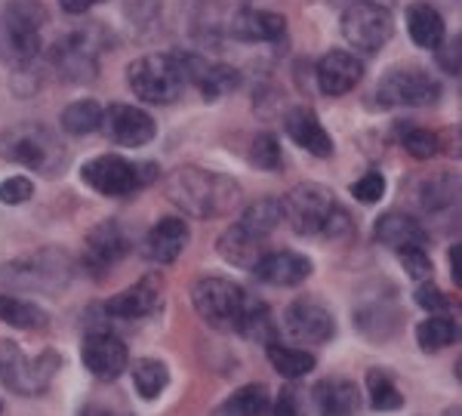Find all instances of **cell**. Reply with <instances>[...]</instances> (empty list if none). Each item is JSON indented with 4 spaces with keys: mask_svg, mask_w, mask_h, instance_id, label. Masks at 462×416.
<instances>
[{
    "mask_svg": "<svg viewBox=\"0 0 462 416\" xmlns=\"http://www.w3.org/2000/svg\"><path fill=\"white\" fill-rule=\"evenodd\" d=\"M207 62L195 53H148L130 62L126 84L148 106H170L185 87H195Z\"/></svg>",
    "mask_w": 462,
    "mask_h": 416,
    "instance_id": "cell-1",
    "label": "cell"
},
{
    "mask_svg": "<svg viewBox=\"0 0 462 416\" xmlns=\"http://www.w3.org/2000/svg\"><path fill=\"white\" fill-rule=\"evenodd\" d=\"M163 195L170 204H176L182 213L195 219H216L228 217L241 204V185L231 176L210 173L200 167H176L163 180Z\"/></svg>",
    "mask_w": 462,
    "mask_h": 416,
    "instance_id": "cell-2",
    "label": "cell"
},
{
    "mask_svg": "<svg viewBox=\"0 0 462 416\" xmlns=\"http://www.w3.org/2000/svg\"><path fill=\"white\" fill-rule=\"evenodd\" d=\"M284 219L302 237H346L352 232V219L339 207V200L324 185L305 182L287 191L281 200Z\"/></svg>",
    "mask_w": 462,
    "mask_h": 416,
    "instance_id": "cell-3",
    "label": "cell"
},
{
    "mask_svg": "<svg viewBox=\"0 0 462 416\" xmlns=\"http://www.w3.org/2000/svg\"><path fill=\"white\" fill-rule=\"evenodd\" d=\"M0 158L28 167L41 176H56L65 170V148L53 130L41 124H16L0 133Z\"/></svg>",
    "mask_w": 462,
    "mask_h": 416,
    "instance_id": "cell-4",
    "label": "cell"
},
{
    "mask_svg": "<svg viewBox=\"0 0 462 416\" xmlns=\"http://www.w3.org/2000/svg\"><path fill=\"white\" fill-rule=\"evenodd\" d=\"M108 50V34L102 25H87L78 32L59 37L50 50V62L59 71V78L69 84H87L99 74L102 53Z\"/></svg>",
    "mask_w": 462,
    "mask_h": 416,
    "instance_id": "cell-5",
    "label": "cell"
},
{
    "mask_svg": "<svg viewBox=\"0 0 462 416\" xmlns=\"http://www.w3.org/2000/svg\"><path fill=\"white\" fill-rule=\"evenodd\" d=\"M74 265L69 254L62 250H37L22 259L4 265L0 281L13 290H28V293H59L71 284Z\"/></svg>",
    "mask_w": 462,
    "mask_h": 416,
    "instance_id": "cell-6",
    "label": "cell"
},
{
    "mask_svg": "<svg viewBox=\"0 0 462 416\" xmlns=\"http://www.w3.org/2000/svg\"><path fill=\"white\" fill-rule=\"evenodd\" d=\"M59 367H62V358H59L53 348H47V352L32 358V355L22 352L19 343L0 339V383L10 392H16V395L25 398L43 395L47 385L53 383Z\"/></svg>",
    "mask_w": 462,
    "mask_h": 416,
    "instance_id": "cell-7",
    "label": "cell"
},
{
    "mask_svg": "<svg viewBox=\"0 0 462 416\" xmlns=\"http://www.w3.org/2000/svg\"><path fill=\"white\" fill-rule=\"evenodd\" d=\"M80 180L106 198H130L158 180V167L152 161L133 163L121 154H99V158L84 163Z\"/></svg>",
    "mask_w": 462,
    "mask_h": 416,
    "instance_id": "cell-8",
    "label": "cell"
},
{
    "mask_svg": "<svg viewBox=\"0 0 462 416\" xmlns=\"http://www.w3.org/2000/svg\"><path fill=\"white\" fill-rule=\"evenodd\" d=\"M47 28V10L37 0H13L0 13V50L13 62H32L41 53V34Z\"/></svg>",
    "mask_w": 462,
    "mask_h": 416,
    "instance_id": "cell-9",
    "label": "cell"
},
{
    "mask_svg": "<svg viewBox=\"0 0 462 416\" xmlns=\"http://www.w3.org/2000/svg\"><path fill=\"white\" fill-rule=\"evenodd\" d=\"M191 302H195L198 315L216 330H235L237 315H241L244 302H247V290L237 287L228 278H198L191 287Z\"/></svg>",
    "mask_w": 462,
    "mask_h": 416,
    "instance_id": "cell-10",
    "label": "cell"
},
{
    "mask_svg": "<svg viewBox=\"0 0 462 416\" xmlns=\"http://www.w3.org/2000/svg\"><path fill=\"white\" fill-rule=\"evenodd\" d=\"M394 32L392 10L370 0H352L342 13V37L361 53H376L389 43Z\"/></svg>",
    "mask_w": 462,
    "mask_h": 416,
    "instance_id": "cell-11",
    "label": "cell"
},
{
    "mask_svg": "<svg viewBox=\"0 0 462 416\" xmlns=\"http://www.w3.org/2000/svg\"><path fill=\"white\" fill-rule=\"evenodd\" d=\"M438 99L441 84L422 69H392L376 87V102L385 108H426Z\"/></svg>",
    "mask_w": 462,
    "mask_h": 416,
    "instance_id": "cell-12",
    "label": "cell"
},
{
    "mask_svg": "<svg viewBox=\"0 0 462 416\" xmlns=\"http://www.w3.org/2000/svg\"><path fill=\"white\" fill-rule=\"evenodd\" d=\"M284 330L290 339L296 343H311V346H324L333 339L337 333V321H333L330 309L324 302L302 296V300L290 302L284 311Z\"/></svg>",
    "mask_w": 462,
    "mask_h": 416,
    "instance_id": "cell-13",
    "label": "cell"
},
{
    "mask_svg": "<svg viewBox=\"0 0 462 416\" xmlns=\"http://www.w3.org/2000/svg\"><path fill=\"white\" fill-rule=\"evenodd\" d=\"M106 130V136L111 139L115 145H124V148H143L154 139V117L145 115L143 108L136 106H111L102 111V127Z\"/></svg>",
    "mask_w": 462,
    "mask_h": 416,
    "instance_id": "cell-14",
    "label": "cell"
},
{
    "mask_svg": "<svg viewBox=\"0 0 462 416\" xmlns=\"http://www.w3.org/2000/svg\"><path fill=\"white\" fill-rule=\"evenodd\" d=\"M80 358H84V367L96 380H117V376L126 370L130 364V352H126L124 339H117L115 333L96 330L87 333L84 346H80Z\"/></svg>",
    "mask_w": 462,
    "mask_h": 416,
    "instance_id": "cell-15",
    "label": "cell"
},
{
    "mask_svg": "<svg viewBox=\"0 0 462 416\" xmlns=\"http://www.w3.org/2000/svg\"><path fill=\"white\" fill-rule=\"evenodd\" d=\"M130 254V235L124 232L121 222L106 219L99 226L89 228L87 241H84V263L87 269H93L96 274L108 272L111 265H117L121 259Z\"/></svg>",
    "mask_w": 462,
    "mask_h": 416,
    "instance_id": "cell-16",
    "label": "cell"
},
{
    "mask_svg": "<svg viewBox=\"0 0 462 416\" xmlns=\"http://www.w3.org/2000/svg\"><path fill=\"white\" fill-rule=\"evenodd\" d=\"M355 324L361 327V333L374 343L392 339L394 330L401 324V309L394 302L392 284H385V293H376L370 300H364L361 306H355Z\"/></svg>",
    "mask_w": 462,
    "mask_h": 416,
    "instance_id": "cell-17",
    "label": "cell"
},
{
    "mask_svg": "<svg viewBox=\"0 0 462 416\" xmlns=\"http://www.w3.org/2000/svg\"><path fill=\"white\" fill-rule=\"evenodd\" d=\"M250 272L256 274V281H263V284L296 287V284H302V281H309L311 259L296 254V250H272V254L265 250Z\"/></svg>",
    "mask_w": 462,
    "mask_h": 416,
    "instance_id": "cell-18",
    "label": "cell"
},
{
    "mask_svg": "<svg viewBox=\"0 0 462 416\" xmlns=\"http://www.w3.org/2000/svg\"><path fill=\"white\" fill-rule=\"evenodd\" d=\"M161 306H163V284L148 274L139 284L126 287L124 293L111 296L106 302V311L111 318H121V321H139V318L154 315Z\"/></svg>",
    "mask_w": 462,
    "mask_h": 416,
    "instance_id": "cell-19",
    "label": "cell"
},
{
    "mask_svg": "<svg viewBox=\"0 0 462 416\" xmlns=\"http://www.w3.org/2000/svg\"><path fill=\"white\" fill-rule=\"evenodd\" d=\"M318 90L324 96H346L352 93L364 78V65L361 59L348 50H330L324 59L318 62Z\"/></svg>",
    "mask_w": 462,
    "mask_h": 416,
    "instance_id": "cell-20",
    "label": "cell"
},
{
    "mask_svg": "<svg viewBox=\"0 0 462 416\" xmlns=\"http://www.w3.org/2000/svg\"><path fill=\"white\" fill-rule=\"evenodd\" d=\"M185 244H189V226H185V219L167 217V219H161L158 226H152V232L145 235L143 254L148 263L170 265L179 259Z\"/></svg>",
    "mask_w": 462,
    "mask_h": 416,
    "instance_id": "cell-21",
    "label": "cell"
},
{
    "mask_svg": "<svg viewBox=\"0 0 462 416\" xmlns=\"http://www.w3.org/2000/svg\"><path fill=\"white\" fill-rule=\"evenodd\" d=\"M311 407L318 411V416H355L361 411V389L352 380H320L311 389Z\"/></svg>",
    "mask_w": 462,
    "mask_h": 416,
    "instance_id": "cell-22",
    "label": "cell"
},
{
    "mask_svg": "<svg viewBox=\"0 0 462 416\" xmlns=\"http://www.w3.org/2000/svg\"><path fill=\"white\" fill-rule=\"evenodd\" d=\"M284 130L296 145L305 148L315 158H330L333 154V139L324 130V124L318 121V115L311 108H293L284 117Z\"/></svg>",
    "mask_w": 462,
    "mask_h": 416,
    "instance_id": "cell-23",
    "label": "cell"
},
{
    "mask_svg": "<svg viewBox=\"0 0 462 416\" xmlns=\"http://www.w3.org/2000/svg\"><path fill=\"white\" fill-rule=\"evenodd\" d=\"M231 34L247 43H274L287 34V19L268 10H241L231 19Z\"/></svg>",
    "mask_w": 462,
    "mask_h": 416,
    "instance_id": "cell-24",
    "label": "cell"
},
{
    "mask_svg": "<svg viewBox=\"0 0 462 416\" xmlns=\"http://www.w3.org/2000/svg\"><path fill=\"white\" fill-rule=\"evenodd\" d=\"M374 237L392 250L426 247L429 244V235H426V228L420 226V219L407 217V213H385V217H379L376 228H374Z\"/></svg>",
    "mask_w": 462,
    "mask_h": 416,
    "instance_id": "cell-25",
    "label": "cell"
},
{
    "mask_svg": "<svg viewBox=\"0 0 462 416\" xmlns=\"http://www.w3.org/2000/svg\"><path fill=\"white\" fill-rule=\"evenodd\" d=\"M265 241L268 237H259V235H253V232H247L244 226H231V228H226L222 232V237H219V256L226 259L228 265H237V269H253V265L259 263V256L265 254Z\"/></svg>",
    "mask_w": 462,
    "mask_h": 416,
    "instance_id": "cell-26",
    "label": "cell"
},
{
    "mask_svg": "<svg viewBox=\"0 0 462 416\" xmlns=\"http://www.w3.org/2000/svg\"><path fill=\"white\" fill-rule=\"evenodd\" d=\"M407 32L416 47L435 50L438 43L444 41L447 28H444L441 13H438L431 4H410L407 6Z\"/></svg>",
    "mask_w": 462,
    "mask_h": 416,
    "instance_id": "cell-27",
    "label": "cell"
},
{
    "mask_svg": "<svg viewBox=\"0 0 462 416\" xmlns=\"http://www.w3.org/2000/svg\"><path fill=\"white\" fill-rule=\"evenodd\" d=\"M235 333H241L244 339H253V343L272 346L274 337H278V327H274V318H272V311H268L265 302L247 293V302H244L241 315H237Z\"/></svg>",
    "mask_w": 462,
    "mask_h": 416,
    "instance_id": "cell-28",
    "label": "cell"
},
{
    "mask_svg": "<svg viewBox=\"0 0 462 416\" xmlns=\"http://www.w3.org/2000/svg\"><path fill=\"white\" fill-rule=\"evenodd\" d=\"M272 407L268 389L263 383H247L244 389H237L235 395H228L210 416H265Z\"/></svg>",
    "mask_w": 462,
    "mask_h": 416,
    "instance_id": "cell-29",
    "label": "cell"
},
{
    "mask_svg": "<svg viewBox=\"0 0 462 416\" xmlns=\"http://www.w3.org/2000/svg\"><path fill=\"white\" fill-rule=\"evenodd\" d=\"M0 321L10 324V327H19V330H41V327H47L50 318L37 302L0 293Z\"/></svg>",
    "mask_w": 462,
    "mask_h": 416,
    "instance_id": "cell-30",
    "label": "cell"
},
{
    "mask_svg": "<svg viewBox=\"0 0 462 416\" xmlns=\"http://www.w3.org/2000/svg\"><path fill=\"white\" fill-rule=\"evenodd\" d=\"M284 222V210H281V200L278 198H259L253 200L247 210L241 213L237 226H244L247 232L259 235V237H268L274 228Z\"/></svg>",
    "mask_w": 462,
    "mask_h": 416,
    "instance_id": "cell-31",
    "label": "cell"
},
{
    "mask_svg": "<svg viewBox=\"0 0 462 416\" xmlns=\"http://www.w3.org/2000/svg\"><path fill=\"white\" fill-rule=\"evenodd\" d=\"M268 361L278 370L284 380H302L315 370V355L305 352V348H293V346H281L272 343L268 346Z\"/></svg>",
    "mask_w": 462,
    "mask_h": 416,
    "instance_id": "cell-32",
    "label": "cell"
},
{
    "mask_svg": "<svg viewBox=\"0 0 462 416\" xmlns=\"http://www.w3.org/2000/svg\"><path fill=\"white\" fill-rule=\"evenodd\" d=\"M459 339V324L453 318H447L444 311L441 315H431L426 318L420 327H416V343H420L422 352H441V348L453 346Z\"/></svg>",
    "mask_w": 462,
    "mask_h": 416,
    "instance_id": "cell-33",
    "label": "cell"
},
{
    "mask_svg": "<svg viewBox=\"0 0 462 416\" xmlns=\"http://www.w3.org/2000/svg\"><path fill=\"white\" fill-rule=\"evenodd\" d=\"M133 385H136L139 398L145 401L161 398L170 385V367L158 358H139L133 364Z\"/></svg>",
    "mask_w": 462,
    "mask_h": 416,
    "instance_id": "cell-34",
    "label": "cell"
},
{
    "mask_svg": "<svg viewBox=\"0 0 462 416\" xmlns=\"http://www.w3.org/2000/svg\"><path fill=\"white\" fill-rule=\"evenodd\" d=\"M367 395H370V407L379 413H394L404 407V395H401L398 383L385 370H370L367 374Z\"/></svg>",
    "mask_w": 462,
    "mask_h": 416,
    "instance_id": "cell-35",
    "label": "cell"
},
{
    "mask_svg": "<svg viewBox=\"0 0 462 416\" xmlns=\"http://www.w3.org/2000/svg\"><path fill=\"white\" fill-rule=\"evenodd\" d=\"M59 121H62V130L71 133V136H87V133H96L102 127V106L93 99L71 102Z\"/></svg>",
    "mask_w": 462,
    "mask_h": 416,
    "instance_id": "cell-36",
    "label": "cell"
},
{
    "mask_svg": "<svg viewBox=\"0 0 462 416\" xmlns=\"http://www.w3.org/2000/svg\"><path fill=\"white\" fill-rule=\"evenodd\" d=\"M237 69H228V65H210L207 62L204 74L198 78V90L204 93V99H219V96H226L228 90H235L237 87Z\"/></svg>",
    "mask_w": 462,
    "mask_h": 416,
    "instance_id": "cell-37",
    "label": "cell"
},
{
    "mask_svg": "<svg viewBox=\"0 0 462 416\" xmlns=\"http://www.w3.org/2000/svg\"><path fill=\"white\" fill-rule=\"evenodd\" d=\"M457 191H459V182L453 176H435V180L426 182L422 189V207L429 213H441V210H450L457 204Z\"/></svg>",
    "mask_w": 462,
    "mask_h": 416,
    "instance_id": "cell-38",
    "label": "cell"
},
{
    "mask_svg": "<svg viewBox=\"0 0 462 416\" xmlns=\"http://www.w3.org/2000/svg\"><path fill=\"white\" fill-rule=\"evenodd\" d=\"M250 163L256 170H265V173H278L284 167V152H281L278 139L272 133H259L250 145Z\"/></svg>",
    "mask_w": 462,
    "mask_h": 416,
    "instance_id": "cell-39",
    "label": "cell"
},
{
    "mask_svg": "<svg viewBox=\"0 0 462 416\" xmlns=\"http://www.w3.org/2000/svg\"><path fill=\"white\" fill-rule=\"evenodd\" d=\"M404 148L413 158H420V161H429L431 154H438V148H441V139H438V133H431V130H422V127H410L404 133Z\"/></svg>",
    "mask_w": 462,
    "mask_h": 416,
    "instance_id": "cell-40",
    "label": "cell"
},
{
    "mask_svg": "<svg viewBox=\"0 0 462 416\" xmlns=\"http://www.w3.org/2000/svg\"><path fill=\"white\" fill-rule=\"evenodd\" d=\"M268 411L274 416H309V398L296 385H284L278 401H274V407H268Z\"/></svg>",
    "mask_w": 462,
    "mask_h": 416,
    "instance_id": "cell-41",
    "label": "cell"
},
{
    "mask_svg": "<svg viewBox=\"0 0 462 416\" xmlns=\"http://www.w3.org/2000/svg\"><path fill=\"white\" fill-rule=\"evenodd\" d=\"M398 256H401L404 272L413 281H429L431 278V259L426 254V247H404V250H398Z\"/></svg>",
    "mask_w": 462,
    "mask_h": 416,
    "instance_id": "cell-42",
    "label": "cell"
},
{
    "mask_svg": "<svg viewBox=\"0 0 462 416\" xmlns=\"http://www.w3.org/2000/svg\"><path fill=\"white\" fill-rule=\"evenodd\" d=\"M32 195H34V182L28 176H10V180L0 182V204L6 207L25 204Z\"/></svg>",
    "mask_w": 462,
    "mask_h": 416,
    "instance_id": "cell-43",
    "label": "cell"
},
{
    "mask_svg": "<svg viewBox=\"0 0 462 416\" xmlns=\"http://www.w3.org/2000/svg\"><path fill=\"white\" fill-rule=\"evenodd\" d=\"M161 10H163V0H126L124 4L126 19H130L136 28L152 25V22L161 16Z\"/></svg>",
    "mask_w": 462,
    "mask_h": 416,
    "instance_id": "cell-44",
    "label": "cell"
},
{
    "mask_svg": "<svg viewBox=\"0 0 462 416\" xmlns=\"http://www.w3.org/2000/svg\"><path fill=\"white\" fill-rule=\"evenodd\" d=\"M352 195L361 200V204H376V200H383L385 195V176L370 170V173H364L361 180L352 185Z\"/></svg>",
    "mask_w": 462,
    "mask_h": 416,
    "instance_id": "cell-45",
    "label": "cell"
},
{
    "mask_svg": "<svg viewBox=\"0 0 462 416\" xmlns=\"http://www.w3.org/2000/svg\"><path fill=\"white\" fill-rule=\"evenodd\" d=\"M413 300H416V306H422L426 311H431V315H441V311H447V296L438 287L426 284V281H420Z\"/></svg>",
    "mask_w": 462,
    "mask_h": 416,
    "instance_id": "cell-46",
    "label": "cell"
},
{
    "mask_svg": "<svg viewBox=\"0 0 462 416\" xmlns=\"http://www.w3.org/2000/svg\"><path fill=\"white\" fill-rule=\"evenodd\" d=\"M438 56H441V65H444V71H450V74H459V37H450V41H441L438 43Z\"/></svg>",
    "mask_w": 462,
    "mask_h": 416,
    "instance_id": "cell-47",
    "label": "cell"
},
{
    "mask_svg": "<svg viewBox=\"0 0 462 416\" xmlns=\"http://www.w3.org/2000/svg\"><path fill=\"white\" fill-rule=\"evenodd\" d=\"M59 4H62V10L69 13V16H84L93 6L106 4V0H59Z\"/></svg>",
    "mask_w": 462,
    "mask_h": 416,
    "instance_id": "cell-48",
    "label": "cell"
},
{
    "mask_svg": "<svg viewBox=\"0 0 462 416\" xmlns=\"http://www.w3.org/2000/svg\"><path fill=\"white\" fill-rule=\"evenodd\" d=\"M80 416H130V413L111 411V407H102V404H87L84 411H80Z\"/></svg>",
    "mask_w": 462,
    "mask_h": 416,
    "instance_id": "cell-49",
    "label": "cell"
},
{
    "mask_svg": "<svg viewBox=\"0 0 462 416\" xmlns=\"http://www.w3.org/2000/svg\"><path fill=\"white\" fill-rule=\"evenodd\" d=\"M459 256H462V247H459V244H453V247H450V274H453V281H457V287L462 284V274H459Z\"/></svg>",
    "mask_w": 462,
    "mask_h": 416,
    "instance_id": "cell-50",
    "label": "cell"
},
{
    "mask_svg": "<svg viewBox=\"0 0 462 416\" xmlns=\"http://www.w3.org/2000/svg\"><path fill=\"white\" fill-rule=\"evenodd\" d=\"M370 4H383V6H389V10H392V4H394V0H370Z\"/></svg>",
    "mask_w": 462,
    "mask_h": 416,
    "instance_id": "cell-51",
    "label": "cell"
},
{
    "mask_svg": "<svg viewBox=\"0 0 462 416\" xmlns=\"http://www.w3.org/2000/svg\"><path fill=\"white\" fill-rule=\"evenodd\" d=\"M444 416H459V407H450V411H447Z\"/></svg>",
    "mask_w": 462,
    "mask_h": 416,
    "instance_id": "cell-52",
    "label": "cell"
},
{
    "mask_svg": "<svg viewBox=\"0 0 462 416\" xmlns=\"http://www.w3.org/2000/svg\"><path fill=\"white\" fill-rule=\"evenodd\" d=\"M0 413H4V401H0Z\"/></svg>",
    "mask_w": 462,
    "mask_h": 416,
    "instance_id": "cell-53",
    "label": "cell"
}]
</instances>
